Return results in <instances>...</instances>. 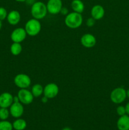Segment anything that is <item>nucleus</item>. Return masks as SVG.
Segmentation results:
<instances>
[{"mask_svg": "<svg viewBox=\"0 0 129 130\" xmlns=\"http://www.w3.org/2000/svg\"><path fill=\"white\" fill-rule=\"evenodd\" d=\"M14 83L20 89H26L31 85V79L26 74H18L14 78Z\"/></svg>", "mask_w": 129, "mask_h": 130, "instance_id": "nucleus-5", "label": "nucleus"}, {"mask_svg": "<svg viewBox=\"0 0 129 130\" xmlns=\"http://www.w3.org/2000/svg\"><path fill=\"white\" fill-rule=\"evenodd\" d=\"M10 114V110L8 109V108L1 107L0 109V119L1 120H7Z\"/></svg>", "mask_w": 129, "mask_h": 130, "instance_id": "nucleus-21", "label": "nucleus"}, {"mask_svg": "<svg viewBox=\"0 0 129 130\" xmlns=\"http://www.w3.org/2000/svg\"><path fill=\"white\" fill-rule=\"evenodd\" d=\"M95 23H96V20L93 19L92 17L88 18L86 20V25L89 27H93L95 25Z\"/></svg>", "mask_w": 129, "mask_h": 130, "instance_id": "nucleus-24", "label": "nucleus"}, {"mask_svg": "<svg viewBox=\"0 0 129 130\" xmlns=\"http://www.w3.org/2000/svg\"><path fill=\"white\" fill-rule=\"evenodd\" d=\"M0 109H1V107H0Z\"/></svg>", "mask_w": 129, "mask_h": 130, "instance_id": "nucleus-33", "label": "nucleus"}, {"mask_svg": "<svg viewBox=\"0 0 129 130\" xmlns=\"http://www.w3.org/2000/svg\"><path fill=\"white\" fill-rule=\"evenodd\" d=\"M91 17L95 20H99L104 17L105 15V10L102 6L96 5L92 6L91 11Z\"/></svg>", "mask_w": 129, "mask_h": 130, "instance_id": "nucleus-13", "label": "nucleus"}, {"mask_svg": "<svg viewBox=\"0 0 129 130\" xmlns=\"http://www.w3.org/2000/svg\"><path fill=\"white\" fill-rule=\"evenodd\" d=\"M19 101L23 105H29L34 100V96L30 91L26 89H20L17 93Z\"/></svg>", "mask_w": 129, "mask_h": 130, "instance_id": "nucleus-6", "label": "nucleus"}, {"mask_svg": "<svg viewBox=\"0 0 129 130\" xmlns=\"http://www.w3.org/2000/svg\"><path fill=\"white\" fill-rule=\"evenodd\" d=\"M1 27H2V21L0 20V30L1 29Z\"/></svg>", "mask_w": 129, "mask_h": 130, "instance_id": "nucleus-32", "label": "nucleus"}, {"mask_svg": "<svg viewBox=\"0 0 129 130\" xmlns=\"http://www.w3.org/2000/svg\"><path fill=\"white\" fill-rule=\"evenodd\" d=\"M15 1H17V2L22 3V2H25V1H26V0H15Z\"/></svg>", "mask_w": 129, "mask_h": 130, "instance_id": "nucleus-31", "label": "nucleus"}, {"mask_svg": "<svg viewBox=\"0 0 129 130\" xmlns=\"http://www.w3.org/2000/svg\"><path fill=\"white\" fill-rule=\"evenodd\" d=\"M60 13L62 15H65L67 16L68 13H69V11H68V9L67 7H62L61 10L60 11Z\"/></svg>", "mask_w": 129, "mask_h": 130, "instance_id": "nucleus-25", "label": "nucleus"}, {"mask_svg": "<svg viewBox=\"0 0 129 130\" xmlns=\"http://www.w3.org/2000/svg\"><path fill=\"white\" fill-rule=\"evenodd\" d=\"M118 130H129V116L127 114L120 116L116 123Z\"/></svg>", "mask_w": 129, "mask_h": 130, "instance_id": "nucleus-15", "label": "nucleus"}, {"mask_svg": "<svg viewBox=\"0 0 129 130\" xmlns=\"http://www.w3.org/2000/svg\"><path fill=\"white\" fill-rule=\"evenodd\" d=\"M83 17L81 13L73 12L69 13L64 19V24L70 29H77L82 25Z\"/></svg>", "mask_w": 129, "mask_h": 130, "instance_id": "nucleus-1", "label": "nucleus"}, {"mask_svg": "<svg viewBox=\"0 0 129 130\" xmlns=\"http://www.w3.org/2000/svg\"><path fill=\"white\" fill-rule=\"evenodd\" d=\"M126 97H128V99H129V89L126 90Z\"/></svg>", "mask_w": 129, "mask_h": 130, "instance_id": "nucleus-30", "label": "nucleus"}, {"mask_svg": "<svg viewBox=\"0 0 129 130\" xmlns=\"http://www.w3.org/2000/svg\"><path fill=\"white\" fill-rule=\"evenodd\" d=\"M24 29L27 35L34 37L40 33L41 30V24L39 20L33 18L27 22Z\"/></svg>", "mask_w": 129, "mask_h": 130, "instance_id": "nucleus-3", "label": "nucleus"}, {"mask_svg": "<svg viewBox=\"0 0 129 130\" xmlns=\"http://www.w3.org/2000/svg\"><path fill=\"white\" fill-rule=\"evenodd\" d=\"M6 19L10 25H16L20 22L21 15L20 12L17 10H12L8 13Z\"/></svg>", "mask_w": 129, "mask_h": 130, "instance_id": "nucleus-14", "label": "nucleus"}, {"mask_svg": "<svg viewBox=\"0 0 129 130\" xmlns=\"http://www.w3.org/2000/svg\"><path fill=\"white\" fill-rule=\"evenodd\" d=\"M116 113L119 116H122L126 114L125 107L122 106V105H120L118 107L116 108Z\"/></svg>", "mask_w": 129, "mask_h": 130, "instance_id": "nucleus-23", "label": "nucleus"}, {"mask_svg": "<svg viewBox=\"0 0 129 130\" xmlns=\"http://www.w3.org/2000/svg\"><path fill=\"white\" fill-rule=\"evenodd\" d=\"M125 110H126V114L129 116V102L125 105Z\"/></svg>", "mask_w": 129, "mask_h": 130, "instance_id": "nucleus-27", "label": "nucleus"}, {"mask_svg": "<svg viewBox=\"0 0 129 130\" xmlns=\"http://www.w3.org/2000/svg\"><path fill=\"white\" fill-rule=\"evenodd\" d=\"M30 13L34 19L39 20L43 19L48 13L46 5L42 1H35L32 5Z\"/></svg>", "mask_w": 129, "mask_h": 130, "instance_id": "nucleus-2", "label": "nucleus"}, {"mask_svg": "<svg viewBox=\"0 0 129 130\" xmlns=\"http://www.w3.org/2000/svg\"><path fill=\"white\" fill-rule=\"evenodd\" d=\"M22 51V46L19 43H13L10 46V52L14 56H18Z\"/></svg>", "mask_w": 129, "mask_h": 130, "instance_id": "nucleus-19", "label": "nucleus"}, {"mask_svg": "<svg viewBox=\"0 0 129 130\" xmlns=\"http://www.w3.org/2000/svg\"><path fill=\"white\" fill-rule=\"evenodd\" d=\"M46 7L48 13L52 15H57L60 13L63 3L61 0H48Z\"/></svg>", "mask_w": 129, "mask_h": 130, "instance_id": "nucleus-7", "label": "nucleus"}, {"mask_svg": "<svg viewBox=\"0 0 129 130\" xmlns=\"http://www.w3.org/2000/svg\"><path fill=\"white\" fill-rule=\"evenodd\" d=\"M59 89L58 85L54 83H48L44 88V96L48 97L49 99H54L59 93Z\"/></svg>", "mask_w": 129, "mask_h": 130, "instance_id": "nucleus-8", "label": "nucleus"}, {"mask_svg": "<svg viewBox=\"0 0 129 130\" xmlns=\"http://www.w3.org/2000/svg\"><path fill=\"white\" fill-rule=\"evenodd\" d=\"M12 123L6 120H1L0 121V130H13Z\"/></svg>", "mask_w": 129, "mask_h": 130, "instance_id": "nucleus-20", "label": "nucleus"}, {"mask_svg": "<svg viewBox=\"0 0 129 130\" xmlns=\"http://www.w3.org/2000/svg\"><path fill=\"white\" fill-rule=\"evenodd\" d=\"M71 7L73 11L82 13L85 9V5L83 1L81 0H73L71 3Z\"/></svg>", "mask_w": 129, "mask_h": 130, "instance_id": "nucleus-16", "label": "nucleus"}, {"mask_svg": "<svg viewBox=\"0 0 129 130\" xmlns=\"http://www.w3.org/2000/svg\"><path fill=\"white\" fill-rule=\"evenodd\" d=\"M48 100H49V99H48V97H46V96H44L42 98L41 101H42V102L44 103V104H46V103L48 102Z\"/></svg>", "mask_w": 129, "mask_h": 130, "instance_id": "nucleus-26", "label": "nucleus"}, {"mask_svg": "<svg viewBox=\"0 0 129 130\" xmlns=\"http://www.w3.org/2000/svg\"><path fill=\"white\" fill-rule=\"evenodd\" d=\"M10 115L15 118H20L22 116L24 112V107L23 104L20 102H13L10 107Z\"/></svg>", "mask_w": 129, "mask_h": 130, "instance_id": "nucleus-10", "label": "nucleus"}, {"mask_svg": "<svg viewBox=\"0 0 129 130\" xmlns=\"http://www.w3.org/2000/svg\"><path fill=\"white\" fill-rule=\"evenodd\" d=\"M18 102L20 101H19V99L17 95L15 96H13V102Z\"/></svg>", "mask_w": 129, "mask_h": 130, "instance_id": "nucleus-28", "label": "nucleus"}, {"mask_svg": "<svg viewBox=\"0 0 129 130\" xmlns=\"http://www.w3.org/2000/svg\"><path fill=\"white\" fill-rule=\"evenodd\" d=\"M27 35V34L24 28L18 27L13 30L10 35V38L13 43H21L25 40Z\"/></svg>", "mask_w": 129, "mask_h": 130, "instance_id": "nucleus-9", "label": "nucleus"}, {"mask_svg": "<svg viewBox=\"0 0 129 130\" xmlns=\"http://www.w3.org/2000/svg\"><path fill=\"white\" fill-rule=\"evenodd\" d=\"M8 12L6 8L4 7H0V20L3 21V20H5L7 17Z\"/></svg>", "mask_w": 129, "mask_h": 130, "instance_id": "nucleus-22", "label": "nucleus"}, {"mask_svg": "<svg viewBox=\"0 0 129 130\" xmlns=\"http://www.w3.org/2000/svg\"><path fill=\"white\" fill-rule=\"evenodd\" d=\"M128 40H129V38H128Z\"/></svg>", "mask_w": 129, "mask_h": 130, "instance_id": "nucleus-34", "label": "nucleus"}, {"mask_svg": "<svg viewBox=\"0 0 129 130\" xmlns=\"http://www.w3.org/2000/svg\"><path fill=\"white\" fill-rule=\"evenodd\" d=\"M13 128L15 130H24L27 128L26 121L24 120V119L21 118H17L15 121H14L13 123H12Z\"/></svg>", "mask_w": 129, "mask_h": 130, "instance_id": "nucleus-17", "label": "nucleus"}, {"mask_svg": "<svg viewBox=\"0 0 129 130\" xmlns=\"http://www.w3.org/2000/svg\"><path fill=\"white\" fill-rule=\"evenodd\" d=\"M110 100L115 104H120L123 102L126 98V91L122 87H118L111 91Z\"/></svg>", "mask_w": 129, "mask_h": 130, "instance_id": "nucleus-4", "label": "nucleus"}, {"mask_svg": "<svg viewBox=\"0 0 129 130\" xmlns=\"http://www.w3.org/2000/svg\"><path fill=\"white\" fill-rule=\"evenodd\" d=\"M31 92L34 97L38 98L44 93V87L40 84H35L32 87Z\"/></svg>", "mask_w": 129, "mask_h": 130, "instance_id": "nucleus-18", "label": "nucleus"}, {"mask_svg": "<svg viewBox=\"0 0 129 130\" xmlns=\"http://www.w3.org/2000/svg\"><path fill=\"white\" fill-rule=\"evenodd\" d=\"M13 103V96L8 92L3 93L0 95V107L8 108Z\"/></svg>", "mask_w": 129, "mask_h": 130, "instance_id": "nucleus-12", "label": "nucleus"}, {"mask_svg": "<svg viewBox=\"0 0 129 130\" xmlns=\"http://www.w3.org/2000/svg\"><path fill=\"white\" fill-rule=\"evenodd\" d=\"M80 43L83 47L91 48L94 46L96 44V38L93 34L87 33L81 37Z\"/></svg>", "mask_w": 129, "mask_h": 130, "instance_id": "nucleus-11", "label": "nucleus"}, {"mask_svg": "<svg viewBox=\"0 0 129 130\" xmlns=\"http://www.w3.org/2000/svg\"><path fill=\"white\" fill-rule=\"evenodd\" d=\"M62 130H72V129H71L70 128H69V127H65V128H63Z\"/></svg>", "mask_w": 129, "mask_h": 130, "instance_id": "nucleus-29", "label": "nucleus"}]
</instances>
